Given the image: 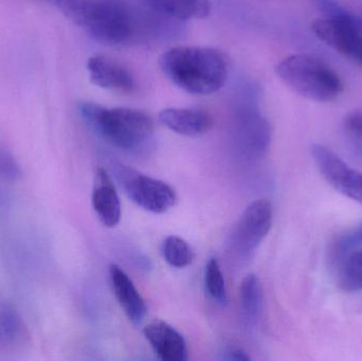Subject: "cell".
Instances as JSON below:
<instances>
[{
	"label": "cell",
	"mask_w": 362,
	"mask_h": 361,
	"mask_svg": "<svg viewBox=\"0 0 362 361\" xmlns=\"http://www.w3.org/2000/svg\"><path fill=\"white\" fill-rule=\"evenodd\" d=\"M110 281L119 304L134 324H140L148 313L146 301L129 276L118 265L110 267Z\"/></svg>",
	"instance_id": "obj_13"
},
{
	"label": "cell",
	"mask_w": 362,
	"mask_h": 361,
	"mask_svg": "<svg viewBox=\"0 0 362 361\" xmlns=\"http://www.w3.org/2000/svg\"><path fill=\"white\" fill-rule=\"evenodd\" d=\"M144 337L155 354L165 361L187 360V348L185 338L173 326L163 320H154L144 330Z\"/></svg>",
	"instance_id": "obj_10"
},
{
	"label": "cell",
	"mask_w": 362,
	"mask_h": 361,
	"mask_svg": "<svg viewBox=\"0 0 362 361\" xmlns=\"http://www.w3.org/2000/svg\"><path fill=\"white\" fill-rule=\"evenodd\" d=\"M161 254L165 262L176 268H185L191 265L194 260L191 246L176 235H170L163 241Z\"/></svg>",
	"instance_id": "obj_18"
},
{
	"label": "cell",
	"mask_w": 362,
	"mask_h": 361,
	"mask_svg": "<svg viewBox=\"0 0 362 361\" xmlns=\"http://www.w3.org/2000/svg\"><path fill=\"white\" fill-rule=\"evenodd\" d=\"M272 225V203L265 199L251 203L243 213L234 233V243L238 251L244 254L252 252L267 237Z\"/></svg>",
	"instance_id": "obj_8"
},
{
	"label": "cell",
	"mask_w": 362,
	"mask_h": 361,
	"mask_svg": "<svg viewBox=\"0 0 362 361\" xmlns=\"http://www.w3.org/2000/svg\"><path fill=\"white\" fill-rule=\"evenodd\" d=\"M91 201L93 210L104 226L112 228L119 224L121 220L120 199L112 177L104 169H98L95 172Z\"/></svg>",
	"instance_id": "obj_12"
},
{
	"label": "cell",
	"mask_w": 362,
	"mask_h": 361,
	"mask_svg": "<svg viewBox=\"0 0 362 361\" xmlns=\"http://www.w3.org/2000/svg\"><path fill=\"white\" fill-rule=\"evenodd\" d=\"M204 284L206 292L213 300L218 304L226 305L228 302L227 288H226L225 278L221 273V266L216 259L211 258L206 263L204 271Z\"/></svg>",
	"instance_id": "obj_20"
},
{
	"label": "cell",
	"mask_w": 362,
	"mask_h": 361,
	"mask_svg": "<svg viewBox=\"0 0 362 361\" xmlns=\"http://www.w3.org/2000/svg\"><path fill=\"white\" fill-rule=\"evenodd\" d=\"M159 65L172 83L192 95L217 93L229 76L227 55L211 47H174L161 55Z\"/></svg>",
	"instance_id": "obj_1"
},
{
	"label": "cell",
	"mask_w": 362,
	"mask_h": 361,
	"mask_svg": "<svg viewBox=\"0 0 362 361\" xmlns=\"http://www.w3.org/2000/svg\"><path fill=\"white\" fill-rule=\"evenodd\" d=\"M151 8L163 16L178 20L200 19L212 10L210 0H144Z\"/></svg>",
	"instance_id": "obj_14"
},
{
	"label": "cell",
	"mask_w": 362,
	"mask_h": 361,
	"mask_svg": "<svg viewBox=\"0 0 362 361\" xmlns=\"http://www.w3.org/2000/svg\"><path fill=\"white\" fill-rule=\"evenodd\" d=\"M78 112L95 133L122 150L140 148L154 134V120L142 110L82 102Z\"/></svg>",
	"instance_id": "obj_3"
},
{
	"label": "cell",
	"mask_w": 362,
	"mask_h": 361,
	"mask_svg": "<svg viewBox=\"0 0 362 361\" xmlns=\"http://www.w3.org/2000/svg\"><path fill=\"white\" fill-rule=\"evenodd\" d=\"M114 174L127 197L142 209L163 214L175 205V191L165 182L123 165H115Z\"/></svg>",
	"instance_id": "obj_6"
},
{
	"label": "cell",
	"mask_w": 362,
	"mask_h": 361,
	"mask_svg": "<svg viewBox=\"0 0 362 361\" xmlns=\"http://www.w3.org/2000/svg\"><path fill=\"white\" fill-rule=\"evenodd\" d=\"M159 120L174 133L187 137L204 135L214 126L212 114L200 108H165Z\"/></svg>",
	"instance_id": "obj_11"
},
{
	"label": "cell",
	"mask_w": 362,
	"mask_h": 361,
	"mask_svg": "<svg viewBox=\"0 0 362 361\" xmlns=\"http://www.w3.org/2000/svg\"><path fill=\"white\" fill-rule=\"evenodd\" d=\"M325 16L313 23L319 40L362 65V17L353 14L336 0H316Z\"/></svg>",
	"instance_id": "obj_5"
},
{
	"label": "cell",
	"mask_w": 362,
	"mask_h": 361,
	"mask_svg": "<svg viewBox=\"0 0 362 361\" xmlns=\"http://www.w3.org/2000/svg\"><path fill=\"white\" fill-rule=\"evenodd\" d=\"M338 286L344 292L362 290V246L335 268Z\"/></svg>",
	"instance_id": "obj_17"
},
{
	"label": "cell",
	"mask_w": 362,
	"mask_h": 361,
	"mask_svg": "<svg viewBox=\"0 0 362 361\" xmlns=\"http://www.w3.org/2000/svg\"><path fill=\"white\" fill-rule=\"evenodd\" d=\"M344 127L346 137L362 155V110L350 112L344 119Z\"/></svg>",
	"instance_id": "obj_21"
},
{
	"label": "cell",
	"mask_w": 362,
	"mask_h": 361,
	"mask_svg": "<svg viewBox=\"0 0 362 361\" xmlns=\"http://www.w3.org/2000/svg\"><path fill=\"white\" fill-rule=\"evenodd\" d=\"M57 8L91 37L120 45L135 37L137 16L125 0H54Z\"/></svg>",
	"instance_id": "obj_2"
},
{
	"label": "cell",
	"mask_w": 362,
	"mask_h": 361,
	"mask_svg": "<svg viewBox=\"0 0 362 361\" xmlns=\"http://www.w3.org/2000/svg\"><path fill=\"white\" fill-rule=\"evenodd\" d=\"M87 70L91 82L101 88L121 93H132L135 89V78L129 68L107 55L91 57L87 61Z\"/></svg>",
	"instance_id": "obj_9"
},
{
	"label": "cell",
	"mask_w": 362,
	"mask_h": 361,
	"mask_svg": "<svg viewBox=\"0 0 362 361\" xmlns=\"http://www.w3.org/2000/svg\"><path fill=\"white\" fill-rule=\"evenodd\" d=\"M362 246V223L355 228L346 231L336 239L329 251V262L334 269L344 262L351 254Z\"/></svg>",
	"instance_id": "obj_19"
},
{
	"label": "cell",
	"mask_w": 362,
	"mask_h": 361,
	"mask_svg": "<svg viewBox=\"0 0 362 361\" xmlns=\"http://www.w3.org/2000/svg\"><path fill=\"white\" fill-rule=\"evenodd\" d=\"M226 360H233V361H248L250 360L249 355H247L246 352L243 351L242 349H238V348H230L226 351L225 353Z\"/></svg>",
	"instance_id": "obj_22"
},
{
	"label": "cell",
	"mask_w": 362,
	"mask_h": 361,
	"mask_svg": "<svg viewBox=\"0 0 362 361\" xmlns=\"http://www.w3.org/2000/svg\"><path fill=\"white\" fill-rule=\"evenodd\" d=\"M312 156L317 169L329 186L349 199L362 203V173L346 165L333 150L313 144Z\"/></svg>",
	"instance_id": "obj_7"
},
{
	"label": "cell",
	"mask_w": 362,
	"mask_h": 361,
	"mask_svg": "<svg viewBox=\"0 0 362 361\" xmlns=\"http://www.w3.org/2000/svg\"><path fill=\"white\" fill-rule=\"evenodd\" d=\"M240 299L243 318L251 326L257 321L263 307V290L257 276L248 275L243 280Z\"/></svg>",
	"instance_id": "obj_16"
},
{
	"label": "cell",
	"mask_w": 362,
	"mask_h": 361,
	"mask_svg": "<svg viewBox=\"0 0 362 361\" xmlns=\"http://www.w3.org/2000/svg\"><path fill=\"white\" fill-rule=\"evenodd\" d=\"M276 73L291 90L316 102H331L344 90L341 78L333 68L310 54L285 57Z\"/></svg>",
	"instance_id": "obj_4"
},
{
	"label": "cell",
	"mask_w": 362,
	"mask_h": 361,
	"mask_svg": "<svg viewBox=\"0 0 362 361\" xmlns=\"http://www.w3.org/2000/svg\"><path fill=\"white\" fill-rule=\"evenodd\" d=\"M25 328L16 309L0 301V349H14L25 341Z\"/></svg>",
	"instance_id": "obj_15"
}]
</instances>
